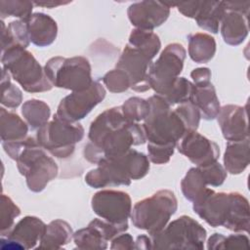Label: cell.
Returning <instances> with one entry per match:
<instances>
[{"instance_id":"37","label":"cell","mask_w":250,"mask_h":250,"mask_svg":"<svg viewBox=\"0 0 250 250\" xmlns=\"http://www.w3.org/2000/svg\"><path fill=\"white\" fill-rule=\"evenodd\" d=\"M0 229L1 234L9 231L15 225V219L21 215V209L18 205L6 194H1L0 203Z\"/></svg>"},{"instance_id":"7","label":"cell","mask_w":250,"mask_h":250,"mask_svg":"<svg viewBox=\"0 0 250 250\" xmlns=\"http://www.w3.org/2000/svg\"><path fill=\"white\" fill-rule=\"evenodd\" d=\"M178 209V200L170 189H160L134 205L131 221L136 229L153 234L161 230Z\"/></svg>"},{"instance_id":"14","label":"cell","mask_w":250,"mask_h":250,"mask_svg":"<svg viewBox=\"0 0 250 250\" xmlns=\"http://www.w3.org/2000/svg\"><path fill=\"white\" fill-rule=\"evenodd\" d=\"M91 207L100 218L113 224L128 222L132 211L130 195L122 190L102 189L91 199Z\"/></svg>"},{"instance_id":"34","label":"cell","mask_w":250,"mask_h":250,"mask_svg":"<svg viewBox=\"0 0 250 250\" xmlns=\"http://www.w3.org/2000/svg\"><path fill=\"white\" fill-rule=\"evenodd\" d=\"M193 83L186 77H178L172 87L162 96H160L169 105L180 104L189 101Z\"/></svg>"},{"instance_id":"13","label":"cell","mask_w":250,"mask_h":250,"mask_svg":"<svg viewBox=\"0 0 250 250\" xmlns=\"http://www.w3.org/2000/svg\"><path fill=\"white\" fill-rule=\"evenodd\" d=\"M154 57L149 53L126 44L115 67L123 70L129 77L132 90L136 92H146L150 89L147 76Z\"/></svg>"},{"instance_id":"35","label":"cell","mask_w":250,"mask_h":250,"mask_svg":"<svg viewBox=\"0 0 250 250\" xmlns=\"http://www.w3.org/2000/svg\"><path fill=\"white\" fill-rule=\"evenodd\" d=\"M22 102L21 90L11 82L10 73L2 67L1 104L8 108H16Z\"/></svg>"},{"instance_id":"33","label":"cell","mask_w":250,"mask_h":250,"mask_svg":"<svg viewBox=\"0 0 250 250\" xmlns=\"http://www.w3.org/2000/svg\"><path fill=\"white\" fill-rule=\"evenodd\" d=\"M33 2L27 0H0V16L4 21L7 17H15L27 21L32 13Z\"/></svg>"},{"instance_id":"31","label":"cell","mask_w":250,"mask_h":250,"mask_svg":"<svg viewBox=\"0 0 250 250\" xmlns=\"http://www.w3.org/2000/svg\"><path fill=\"white\" fill-rule=\"evenodd\" d=\"M250 248L249 238L247 235L242 233H233L228 236L215 232L207 240L208 250H221V249H242L248 250Z\"/></svg>"},{"instance_id":"45","label":"cell","mask_w":250,"mask_h":250,"mask_svg":"<svg viewBox=\"0 0 250 250\" xmlns=\"http://www.w3.org/2000/svg\"><path fill=\"white\" fill-rule=\"evenodd\" d=\"M69 1L63 2V1H33V5L35 6H40V7H45V8H56L61 5H66L69 4Z\"/></svg>"},{"instance_id":"17","label":"cell","mask_w":250,"mask_h":250,"mask_svg":"<svg viewBox=\"0 0 250 250\" xmlns=\"http://www.w3.org/2000/svg\"><path fill=\"white\" fill-rule=\"evenodd\" d=\"M178 151L196 166L217 162L220 157L219 146L197 131H188L178 142Z\"/></svg>"},{"instance_id":"8","label":"cell","mask_w":250,"mask_h":250,"mask_svg":"<svg viewBox=\"0 0 250 250\" xmlns=\"http://www.w3.org/2000/svg\"><path fill=\"white\" fill-rule=\"evenodd\" d=\"M148 235L151 249L202 250L207 231L193 218L183 215L168 223L158 232Z\"/></svg>"},{"instance_id":"32","label":"cell","mask_w":250,"mask_h":250,"mask_svg":"<svg viewBox=\"0 0 250 250\" xmlns=\"http://www.w3.org/2000/svg\"><path fill=\"white\" fill-rule=\"evenodd\" d=\"M128 44L138 47L154 58L158 54L161 48V42L159 36L150 30L135 28L131 31L128 39Z\"/></svg>"},{"instance_id":"43","label":"cell","mask_w":250,"mask_h":250,"mask_svg":"<svg viewBox=\"0 0 250 250\" xmlns=\"http://www.w3.org/2000/svg\"><path fill=\"white\" fill-rule=\"evenodd\" d=\"M211 70L208 67H197L190 72V77L194 85H203L211 82Z\"/></svg>"},{"instance_id":"41","label":"cell","mask_w":250,"mask_h":250,"mask_svg":"<svg viewBox=\"0 0 250 250\" xmlns=\"http://www.w3.org/2000/svg\"><path fill=\"white\" fill-rule=\"evenodd\" d=\"M175 147V146H160L147 143V157L154 164H166L174 154Z\"/></svg>"},{"instance_id":"15","label":"cell","mask_w":250,"mask_h":250,"mask_svg":"<svg viewBox=\"0 0 250 250\" xmlns=\"http://www.w3.org/2000/svg\"><path fill=\"white\" fill-rule=\"evenodd\" d=\"M225 13L221 20V35L228 45L237 46L248 36L250 1H223Z\"/></svg>"},{"instance_id":"19","label":"cell","mask_w":250,"mask_h":250,"mask_svg":"<svg viewBox=\"0 0 250 250\" xmlns=\"http://www.w3.org/2000/svg\"><path fill=\"white\" fill-rule=\"evenodd\" d=\"M217 121L223 137L228 142L242 141L249 138L247 107L237 104L221 106Z\"/></svg>"},{"instance_id":"10","label":"cell","mask_w":250,"mask_h":250,"mask_svg":"<svg viewBox=\"0 0 250 250\" xmlns=\"http://www.w3.org/2000/svg\"><path fill=\"white\" fill-rule=\"evenodd\" d=\"M44 70L54 87L72 92L86 90L94 81L90 62L82 56L53 57L45 63Z\"/></svg>"},{"instance_id":"21","label":"cell","mask_w":250,"mask_h":250,"mask_svg":"<svg viewBox=\"0 0 250 250\" xmlns=\"http://www.w3.org/2000/svg\"><path fill=\"white\" fill-rule=\"evenodd\" d=\"M189 102L199 109L201 118L205 120L215 119L221 109L216 89L211 82L203 85L193 84Z\"/></svg>"},{"instance_id":"25","label":"cell","mask_w":250,"mask_h":250,"mask_svg":"<svg viewBox=\"0 0 250 250\" xmlns=\"http://www.w3.org/2000/svg\"><path fill=\"white\" fill-rule=\"evenodd\" d=\"M225 13L223 1H200L194 20L197 25L211 33H218Z\"/></svg>"},{"instance_id":"6","label":"cell","mask_w":250,"mask_h":250,"mask_svg":"<svg viewBox=\"0 0 250 250\" xmlns=\"http://www.w3.org/2000/svg\"><path fill=\"white\" fill-rule=\"evenodd\" d=\"M2 67L21 88L28 93H43L54 87L49 81L44 67L31 52L21 46H14L1 53Z\"/></svg>"},{"instance_id":"2","label":"cell","mask_w":250,"mask_h":250,"mask_svg":"<svg viewBox=\"0 0 250 250\" xmlns=\"http://www.w3.org/2000/svg\"><path fill=\"white\" fill-rule=\"evenodd\" d=\"M192 209L213 228L224 227L234 232L249 230V201L239 192H216L207 188L201 197L192 202Z\"/></svg>"},{"instance_id":"23","label":"cell","mask_w":250,"mask_h":250,"mask_svg":"<svg viewBox=\"0 0 250 250\" xmlns=\"http://www.w3.org/2000/svg\"><path fill=\"white\" fill-rule=\"evenodd\" d=\"M29 126L17 113L0 108L1 143L21 142L28 137Z\"/></svg>"},{"instance_id":"42","label":"cell","mask_w":250,"mask_h":250,"mask_svg":"<svg viewBox=\"0 0 250 250\" xmlns=\"http://www.w3.org/2000/svg\"><path fill=\"white\" fill-rule=\"evenodd\" d=\"M110 248L116 250H132L135 249V241L131 234L122 232L111 239Z\"/></svg>"},{"instance_id":"12","label":"cell","mask_w":250,"mask_h":250,"mask_svg":"<svg viewBox=\"0 0 250 250\" xmlns=\"http://www.w3.org/2000/svg\"><path fill=\"white\" fill-rule=\"evenodd\" d=\"M105 89L97 80H94L92 85L83 91L71 92L61 100L56 114L66 121L79 122L86 117L91 110L105 97Z\"/></svg>"},{"instance_id":"40","label":"cell","mask_w":250,"mask_h":250,"mask_svg":"<svg viewBox=\"0 0 250 250\" xmlns=\"http://www.w3.org/2000/svg\"><path fill=\"white\" fill-rule=\"evenodd\" d=\"M202 170V173L206 179L207 185L211 187H220L224 184L227 179L228 172L224 168V166L217 162L206 166H199Z\"/></svg>"},{"instance_id":"22","label":"cell","mask_w":250,"mask_h":250,"mask_svg":"<svg viewBox=\"0 0 250 250\" xmlns=\"http://www.w3.org/2000/svg\"><path fill=\"white\" fill-rule=\"evenodd\" d=\"M224 168L231 175L241 174L249 165V138L228 142L223 157Z\"/></svg>"},{"instance_id":"16","label":"cell","mask_w":250,"mask_h":250,"mask_svg":"<svg viewBox=\"0 0 250 250\" xmlns=\"http://www.w3.org/2000/svg\"><path fill=\"white\" fill-rule=\"evenodd\" d=\"M46 224L35 216H25L4 234H1L2 248L31 249L40 242Z\"/></svg>"},{"instance_id":"24","label":"cell","mask_w":250,"mask_h":250,"mask_svg":"<svg viewBox=\"0 0 250 250\" xmlns=\"http://www.w3.org/2000/svg\"><path fill=\"white\" fill-rule=\"evenodd\" d=\"M73 233L72 228L67 222L61 219L54 220L46 226L37 248L60 249L73 239Z\"/></svg>"},{"instance_id":"20","label":"cell","mask_w":250,"mask_h":250,"mask_svg":"<svg viewBox=\"0 0 250 250\" xmlns=\"http://www.w3.org/2000/svg\"><path fill=\"white\" fill-rule=\"evenodd\" d=\"M29 40L37 47H47L55 42L58 36V24L47 14L33 13L25 21Z\"/></svg>"},{"instance_id":"44","label":"cell","mask_w":250,"mask_h":250,"mask_svg":"<svg viewBox=\"0 0 250 250\" xmlns=\"http://www.w3.org/2000/svg\"><path fill=\"white\" fill-rule=\"evenodd\" d=\"M135 249H151V240L149 235H139L135 241Z\"/></svg>"},{"instance_id":"38","label":"cell","mask_w":250,"mask_h":250,"mask_svg":"<svg viewBox=\"0 0 250 250\" xmlns=\"http://www.w3.org/2000/svg\"><path fill=\"white\" fill-rule=\"evenodd\" d=\"M105 88L111 93H123L131 88L128 75L121 69L113 68L107 71L102 78Z\"/></svg>"},{"instance_id":"1","label":"cell","mask_w":250,"mask_h":250,"mask_svg":"<svg viewBox=\"0 0 250 250\" xmlns=\"http://www.w3.org/2000/svg\"><path fill=\"white\" fill-rule=\"evenodd\" d=\"M84 158L93 164L126 153L133 146L146 142L143 125L127 120L121 106H113L100 113L88 132Z\"/></svg>"},{"instance_id":"28","label":"cell","mask_w":250,"mask_h":250,"mask_svg":"<svg viewBox=\"0 0 250 250\" xmlns=\"http://www.w3.org/2000/svg\"><path fill=\"white\" fill-rule=\"evenodd\" d=\"M21 114L31 130H38L49 122L50 106L44 101L31 99L21 105Z\"/></svg>"},{"instance_id":"5","label":"cell","mask_w":250,"mask_h":250,"mask_svg":"<svg viewBox=\"0 0 250 250\" xmlns=\"http://www.w3.org/2000/svg\"><path fill=\"white\" fill-rule=\"evenodd\" d=\"M147 102L150 111L142 124L146 141L153 145L176 146L188 132L184 121L160 96L155 94Z\"/></svg>"},{"instance_id":"11","label":"cell","mask_w":250,"mask_h":250,"mask_svg":"<svg viewBox=\"0 0 250 250\" xmlns=\"http://www.w3.org/2000/svg\"><path fill=\"white\" fill-rule=\"evenodd\" d=\"M187 51L180 43L168 44L152 62L147 82L156 95H164L174 84L184 68Z\"/></svg>"},{"instance_id":"18","label":"cell","mask_w":250,"mask_h":250,"mask_svg":"<svg viewBox=\"0 0 250 250\" xmlns=\"http://www.w3.org/2000/svg\"><path fill=\"white\" fill-rule=\"evenodd\" d=\"M170 9L166 2L145 0L131 4L127 9V16L136 28L152 31L167 21Z\"/></svg>"},{"instance_id":"4","label":"cell","mask_w":250,"mask_h":250,"mask_svg":"<svg viewBox=\"0 0 250 250\" xmlns=\"http://www.w3.org/2000/svg\"><path fill=\"white\" fill-rule=\"evenodd\" d=\"M147 155L136 149L105 159L85 175V183L93 188H104L118 186H129L134 180H141L149 171Z\"/></svg>"},{"instance_id":"3","label":"cell","mask_w":250,"mask_h":250,"mask_svg":"<svg viewBox=\"0 0 250 250\" xmlns=\"http://www.w3.org/2000/svg\"><path fill=\"white\" fill-rule=\"evenodd\" d=\"M2 146L8 156L16 161L20 174L25 178L26 186L32 192L42 191L58 176V164L36 138L28 136L21 142L2 143Z\"/></svg>"},{"instance_id":"27","label":"cell","mask_w":250,"mask_h":250,"mask_svg":"<svg viewBox=\"0 0 250 250\" xmlns=\"http://www.w3.org/2000/svg\"><path fill=\"white\" fill-rule=\"evenodd\" d=\"M29 43L27 26L24 21H13L6 25L4 21L1 20V53L14 46L26 49Z\"/></svg>"},{"instance_id":"29","label":"cell","mask_w":250,"mask_h":250,"mask_svg":"<svg viewBox=\"0 0 250 250\" xmlns=\"http://www.w3.org/2000/svg\"><path fill=\"white\" fill-rule=\"evenodd\" d=\"M206 179L199 166L190 168L181 181V190L186 199L194 202L206 191Z\"/></svg>"},{"instance_id":"30","label":"cell","mask_w":250,"mask_h":250,"mask_svg":"<svg viewBox=\"0 0 250 250\" xmlns=\"http://www.w3.org/2000/svg\"><path fill=\"white\" fill-rule=\"evenodd\" d=\"M73 241L76 248L84 250H104L107 248L108 242L103 232L91 222L86 228L73 233Z\"/></svg>"},{"instance_id":"39","label":"cell","mask_w":250,"mask_h":250,"mask_svg":"<svg viewBox=\"0 0 250 250\" xmlns=\"http://www.w3.org/2000/svg\"><path fill=\"white\" fill-rule=\"evenodd\" d=\"M175 110L184 121L188 131H196L199 126L201 114L199 109L189 101L180 104Z\"/></svg>"},{"instance_id":"36","label":"cell","mask_w":250,"mask_h":250,"mask_svg":"<svg viewBox=\"0 0 250 250\" xmlns=\"http://www.w3.org/2000/svg\"><path fill=\"white\" fill-rule=\"evenodd\" d=\"M120 106L124 117L131 122L137 123L145 120L150 111V105L147 100L140 97L129 98Z\"/></svg>"},{"instance_id":"9","label":"cell","mask_w":250,"mask_h":250,"mask_svg":"<svg viewBox=\"0 0 250 250\" xmlns=\"http://www.w3.org/2000/svg\"><path fill=\"white\" fill-rule=\"evenodd\" d=\"M85 130L79 122H70L60 118L56 113L53 119L37 130L38 144L51 155L65 159L71 156L76 144L82 141Z\"/></svg>"},{"instance_id":"26","label":"cell","mask_w":250,"mask_h":250,"mask_svg":"<svg viewBox=\"0 0 250 250\" xmlns=\"http://www.w3.org/2000/svg\"><path fill=\"white\" fill-rule=\"evenodd\" d=\"M188 52L189 58L197 63H206L210 62L217 50L215 38L207 33L197 32L188 36Z\"/></svg>"}]
</instances>
